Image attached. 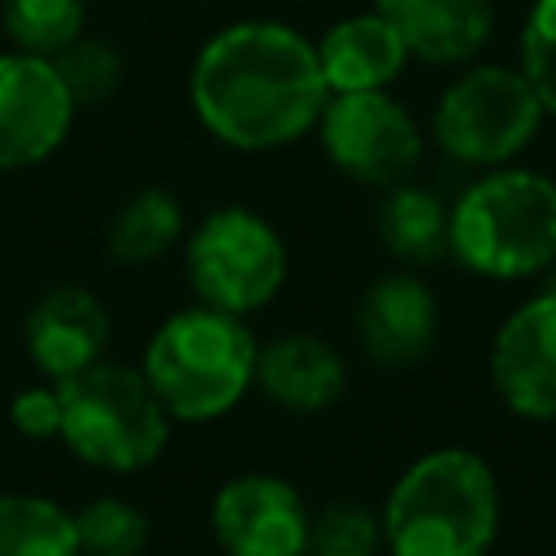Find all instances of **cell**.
I'll return each instance as SVG.
<instances>
[{
	"mask_svg": "<svg viewBox=\"0 0 556 556\" xmlns=\"http://www.w3.org/2000/svg\"><path fill=\"white\" fill-rule=\"evenodd\" d=\"M87 4L83 0H0V26L17 52L56 56L83 35Z\"/></svg>",
	"mask_w": 556,
	"mask_h": 556,
	"instance_id": "20",
	"label": "cell"
},
{
	"mask_svg": "<svg viewBox=\"0 0 556 556\" xmlns=\"http://www.w3.org/2000/svg\"><path fill=\"white\" fill-rule=\"evenodd\" d=\"M74 96L56 65L30 52H0V169H26L48 161L74 122Z\"/></svg>",
	"mask_w": 556,
	"mask_h": 556,
	"instance_id": "9",
	"label": "cell"
},
{
	"mask_svg": "<svg viewBox=\"0 0 556 556\" xmlns=\"http://www.w3.org/2000/svg\"><path fill=\"white\" fill-rule=\"evenodd\" d=\"M495 526V473L469 447L426 452L395 478L382 504V543L391 556H486Z\"/></svg>",
	"mask_w": 556,
	"mask_h": 556,
	"instance_id": "2",
	"label": "cell"
},
{
	"mask_svg": "<svg viewBox=\"0 0 556 556\" xmlns=\"http://www.w3.org/2000/svg\"><path fill=\"white\" fill-rule=\"evenodd\" d=\"M9 417L17 426V434L26 439H61V391L52 387H26L13 395Z\"/></svg>",
	"mask_w": 556,
	"mask_h": 556,
	"instance_id": "25",
	"label": "cell"
},
{
	"mask_svg": "<svg viewBox=\"0 0 556 556\" xmlns=\"http://www.w3.org/2000/svg\"><path fill=\"white\" fill-rule=\"evenodd\" d=\"M382 517L356 500H330L308 517L304 556H378Z\"/></svg>",
	"mask_w": 556,
	"mask_h": 556,
	"instance_id": "22",
	"label": "cell"
},
{
	"mask_svg": "<svg viewBox=\"0 0 556 556\" xmlns=\"http://www.w3.org/2000/svg\"><path fill=\"white\" fill-rule=\"evenodd\" d=\"M187 278L200 304L222 313H256L287 282V243L269 217L243 204L213 208L187 239Z\"/></svg>",
	"mask_w": 556,
	"mask_h": 556,
	"instance_id": "6",
	"label": "cell"
},
{
	"mask_svg": "<svg viewBox=\"0 0 556 556\" xmlns=\"http://www.w3.org/2000/svg\"><path fill=\"white\" fill-rule=\"evenodd\" d=\"M447 252L500 282L556 265V182L517 165L486 169L447 208Z\"/></svg>",
	"mask_w": 556,
	"mask_h": 556,
	"instance_id": "4",
	"label": "cell"
},
{
	"mask_svg": "<svg viewBox=\"0 0 556 556\" xmlns=\"http://www.w3.org/2000/svg\"><path fill=\"white\" fill-rule=\"evenodd\" d=\"M308 504L274 473H239L213 495V539L226 556H304Z\"/></svg>",
	"mask_w": 556,
	"mask_h": 556,
	"instance_id": "10",
	"label": "cell"
},
{
	"mask_svg": "<svg viewBox=\"0 0 556 556\" xmlns=\"http://www.w3.org/2000/svg\"><path fill=\"white\" fill-rule=\"evenodd\" d=\"M252 387H261L287 413H321L343 395L348 365L317 334H282V339L256 348Z\"/></svg>",
	"mask_w": 556,
	"mask_h": 556,
	"instance_id": "14",
	"label": "cell"
},
{
	"mask_svg": "<svg viewBox=\"0 0 556 556\" xmlns=\"http://www.w3.org/2000/svg\"><path fill=\"white\" fill-rule=\"evenodd\" d=\"M182 235V204L165 187L135 191L109 222V256L122 265H148L165 256Z\"/></svg>",
	"mask_w": 556,
	"mask_h": 556,
	"instance_id": "18",
	"label": "cell"
},
{
	"mask_svg": "<svg viewBox=\"0 0 556 556\" xmlns=\"http://www.w3.org/2000/svg\"><path fill=\"white\" fill-rule=\"evenodd\" d=\"M187 91L200 126L235 152L295 143L330 100L313 39L269 17L222 26L195 52Z\"/></svg>",
	"mask_w": 556,
	"mask_h": 556,
	"instance_id": "1",
	"label": "cell"
},
{
	"mask_svg": "<svg viewBox=\"0 0 556 556\" xmlns=\"http://www.w3.org/2000/svg\"><path fill=\"white\" fill-rule=\"evenodd\" d=\"M408 56L426 65H460L491 39V0H378L374 4Z\"/></svg>",
	"mask_w": 556,
	"mask_h": 556,
	"instance_id": "15",
	"label": "cell"
},
{
	"mask_svg": "<svg viewBox=\"0 0 556 556\" xmlns=\"http://www.w3.org/2000/svg\"><path fill=\"white\" fill-rule=\"evenodd\" d=\"M61 391V443L109 473L148 469L169 439V413L152 395L148 378L126 365H91L65 382Z\"/></svg>",
	"mask_w": 556,
	"mask_h": 556,
	"instance_id": "5",
	"label": "cell"
},
{
	"mask_svg": "<svg viewBox=\"0 0 556 556\" xmlns=\"http://www.w3.org/2000/svg\"><path fill=\"white\" fill-rule=\"evenodd\" d=\"M543 122V104L521 70L473 65L452 78L434 104V143L478 169L508 165Z\"/></svg>",
	"mask_w": 556,
	"mask_h": 556,
	"instance_id": "7",
	"label": "cell"
},
{
	"mask_svg": "<svg viewBox=\"0 0 556 556\" xmlns=\"http://www.w3.org/2000/svg\"><path fill=\"white\" fill-rule=\"evenodd\" d=\"M317 135L330 165L369 187H400L421 165V130L387 91L330 96L317 117Z\"/></svg>",
	"mask_w": 556,
	"mask_h": 556,
	"instance_id": "8",
	"label": "cell"
},
{
	"mask_svg": "<svg viewBox=\"0 0 556 556\" xmlns=\"http://www.w3.org/2000/svg\"><path fill=\"white\" fill-rule=\"evenodd\" d=\"M313 48H317V61H321L330 96H343V91H387L400 78L404 61H408L404 39L395 35V26L378 9L374 13H352V17L334 22Z\"/></svg>",
	"mask_w": 556,
	"mask_h": 556,
	"instance_id": "16",
	"label": "cell"
},
{
	"mask_svg": "<svg viewBox=\"0 0 556 556\" xmlns=\"http://www.w3.org/2000/svg\"><path fill=\"white\" fill-rule=\"evenodd\" d=\"M26 356L48 382H65L91 365H100L109 343V308L87 287H52L35 300L22 326Z\"/></svg>",
	"mask_w": 556,
	"mask_h": 556,
	"instance_id": "12",
	"label": "cell"
},
{
	"mask_svg": "<svg viewBox=\"0 0 556 556\" xmlns=\"http://www.w3.org/2000/svg\"><path fill=\"white\" fill-rule=\"evenodd\" d=\"M52 65H56V74H61V83H65V91L74 96L78 109L109 100V96L117 91V83H122V56H117V48L104 43V39L78 35L70 48H61V52L52 56Z\"/></svg>",
	"mask_w": 556,
	"mask_h": 556,
	"instance_id": "23",
	"label": "cell"
},
{
	"mask_svg": "<svg viewBox=\"0 0 556 556\" xmlns=\"http://www.w3.org/2000/svg\"><path fill=\"white\" fill-rule=\"evenodd\" d=\"M495 395L530 421H556V287L517 304L491 339Z\"/></svg>",
	"mask_w": 556,
	"mask_h": 556,
	"instance_id": "11",
	"label": "cell"
},
{
	"mask_svg": "<svg viewBox=\"0 0 556 556\" xmlns=\"http://www.w3.org/2000/svg\"><path fill=\"white\" fill-rule=\"evenodd\" d=\"M139 374L169 421H213L248 395L256 378V339L243 317L191 304L152 330Z\"/></svg>",
	"mask_w": 556,
	"mask_h": 556,
	"instance_id": "3",
	"label": "cell"
},
{
	"mask_svg": "<svg viewBox=\"0 0 556 556\" xmlns=\"http://www.w3.org/2000/svg\"><path fill=\"white\" fill-rule=\"evenodd\" d=\"M0 556H78L74 513L48 495H0Z\"/></svg>",
	"mask_w": 556,
	"mask_h": 556,
	"instance_id": "19",
	"label": "cell"
},
{
	"mask_svg": "<svg viewBox=\"0 0 556 556\" xmlns=\"http://www.w3.org/2000/svg\"><path fill=\"white\" fill-rule=\"evenodd\" d=\"M378 239L395 261L430 265L447 252V204L417 182L387 187L378 204Z\"/></svg>",
	"mask_w": 556,
	"mask_h": 556,
	"instance_id": "17",
	"label": "cell"
},
{
	"mask_svg": "<svg viewBox=\"0 0 556 556\" xmlns=\"http://www.w3.org/2000/svg\"><path fill=\"white\" fill-rule=\"evenodd\" d=\"M521 74L543 113L556 117V0H534L521 26Z\"/></svg>",
	"mask_w": 556,
	"mask_h": 556,
	"instance_id": "24",
	"label": "cell"
},
{
	"mask_svg": "<svg viewBox=\"0 0 556 556\" xmlns=\"http://www.w3.org/2000/svg\"><path fill=\"white\" fill-rule=\"evenodd\" d=\"M439 334V300L417 274H382L356 304V339L369 361L400 369L421 361Z\"/></svg>",
	"mask_w": 556,
	"mask_h": 556,
	"instance_id": "13",
	"label": "cell"
},
{
	"mask_svg": "<svg viewBox=\"0 0 556 556\" xmlns=\"http://www.w3.org/2000/svg\"><path fill=\"white\" fill-rule=\"evenodd\" d=\"M78 556H143L148 517L122 495H96L74 513Z\"/></svg>",
	"mask_w": 556,
	"mask_h": 556,
	"instance_id": "21",
	"label": "cell"
}]
</instances>
